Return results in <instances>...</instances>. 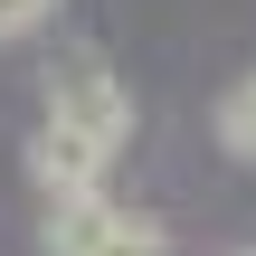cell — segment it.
<instances>
[{"label": "cell", "mask_w": 256, "mask_h": 256, "mask_svg": "<svg viewBox=\"0 0 256 256\" xmlns=\"http://www.w3.org/2000/svg\"><path fill=\"white\" fill-rule=\"evenodd\" d=\"M38 124L76 133V142H95V152H124L133 95H124L114 57H104V48H57V57H48V114H38Z\"/></svg>", "instance_id": "obj_1"}, {"label": "cell", "mask_w": 256, "mask_h": 256, "mask_svg": "<svg viewBox=\"0 0 256 256\" xmlns=\"http://www.w3.org/2000/svg\"><path fill=\"white\" fill-rule=\"evenodd\" d=\"M48 256H171V238H162V218H142V209L95 190V200L48 209Z\"/></svg>", "instance_id": "obj_2"}, {"label": "cell", "mask_w": 256, "mask_h": 256, "mask_svg": "<svg viewBox=\"0 0 256 256\" xmlns=\"http://www.w3.org/2000/svg\"><path fill=\"white\" fill-rule=\"evenodd\" d=\"M104 171H114V152L76 142V133H57V124H38V133H28V180H38V200H48V209L95 200V190H104Z\"/></svg>", "instance_id": "obj_3"}, {"label": "cell", "mask_w": 256, "mask_h": 256, "mask_svg": "<svg viewBox=\"0 0 256 256\" xmlns=\"http://www.w3.org/2000/svg\"><path fill=\"white\" fill-rule=\"evenodd\" d=\"M218 142H228V162H256V76L218 95Z\"/></svg>", "instance_id": "obj_4"}, {"label": "cell", "mask_w": 256, "mask_h": 256, "mask_svg": "<svg viewBox=\"0 0 256 256\" xmlns=\"http://www.w3.org/2000/svg\"><path fill=\"white\" fill-rule=\"evenodd\" d=\"M48 19H57V0H0V48L28 38V28H48Z\"/></svg>", "instance_id": "obj_5"}]
</instances>
